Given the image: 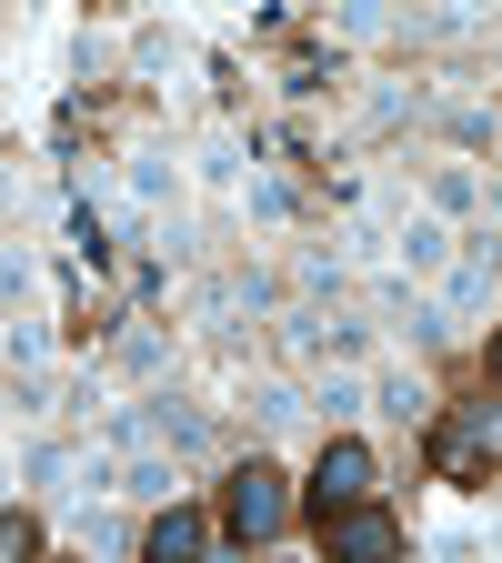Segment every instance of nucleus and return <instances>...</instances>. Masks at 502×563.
Wrapping results in <instances>:
<instances>
[{
	"mask_svg": "<svg viewBox=\"0 0 502 563\" xmlns=\"http://www.w3.org/2000/svg\"><path fill=\"white\" fill-rule=\"evenodd\" d=\"M402 262L412 272H443V222H433V211H412V222H402Z\"/></svg>",
	"mask_w": 502,
	"mask_h": 563,
	"instance_id": "obj_6",
	"label": "nucleus"
},
{
	"mask_svg": "<svg viewBox=\"0 0 502 563\" xmlns=\"http://www.w3.org/2000/svg\"><path fill=\"white\" fill-rule=\"evenodd\" d=\"M382 412H392V422H422V412H433V393H422L412 373H382Z\"/></svg>",
	"mask_w": 502,
	"mask_h": 563,
	"instance_id": "obj_7",
	"label": "nucleus"
},
{
	"mask_svg": "<svg viewBox=\"0 0 502 563\" xmlns=\"http://www.w3.org/2000/svg\"><path fill=\"white\" fill-rule=\"evenodd\" d=\"M362 493H372V453L352 443V433H332V443H322V463H312V483H302L312 523H332L342 504H362Z\"/></svg>",
	"mask_w": 502,
	"mask_h": 563,
	"instance_id": "obj_2",
	"label": "nucleus"
},
{
	"mask_svg": "<svg viewBox=\"0 0 502 563\" xmlns=\"http://www.w3.org/2000/svg\"><path fill=\"white\" fill-rule=\"evenodd\" d=\"M201 543H211V523H201V514H181V504L141 523V553H152V563H181V553H201Z\"/></svg>",
	"mask_w": 502,
	"mask_h": 563,
	"instance_id": "obj_5",
	"label": "nucleus"
},
{
	"mask_svg": "<svg viewBox=\"0 0 502 563\" xmlns=\"http://www.w3.org/2000/svg\"><path fill=\"white\" fill-rule=\"evenodd\" d=\"M322 533H332V553H352V563H392V553H402V523H392L382 504H342Z\"/></svg>",
	"mask_w": 502,
	"mask_h": 563,
	"instance_id": "obj_4",
	"label": "nucleus"
},
{
	"mask_svg": "<svg viewBox=\"0 0 502 563\" xmlns=\"http://www.w3.org/2000/svg\"><path fill=\"white\" fill-rule=\"evenodd\" d=\"M492 453H502V412H492V402H472V412H453V422H443V433H433V463H443L453 483H472V473H482Z\"/></svg>",
	"mask_w": 502,
	"mask_h": 563,
	"instance_id": "obj_3",
	"label": "nucleus"
},
{
	"mask_svg": "<svg viewBox=\"0 0 502 563\" xmlns=\"http://www.w3.org/2000/svg\"><path fill=\"white\" fill-rule=\"evenodd\" d=\"M31 543H41V533H31L21 514H11V523H0V553H31Z\"/></svg>",
	"mask_w": 502,
	"mask_h": 563,
	"instance_id": "obj_8",
	"label": "nucleus"
},
{
	"mask_svg": "<svg viewBox=\"0 0 502 563\" xmlns=\"http://www.w3.org/2000/svg\"><path fill=\"white\" fill-rule=\"evenodd\" d=\"M492 383H502V332H492Z\"/></svg>",
	"mask_w": 502,
	"mask_h": 563,
	"instance_id": "obj_9",
	"label": "nucleus"
},
{
	"mask_svg": "<svg viewBox=\"0 0 502 563\" xmlns=\"http://www.w3.org/2000/svg\"><path fill=\"white\" fill-rule=\"evenodd\" d=\"M281 523H292V483H281L261 453L232 463V483H222V533H232V543H271Z\"/></svg>",
	"mask_w": 502,
	"mask_h": 563,
	"instance_id": "obj_1",
	"label": "nucleus"
}]
</instances>
